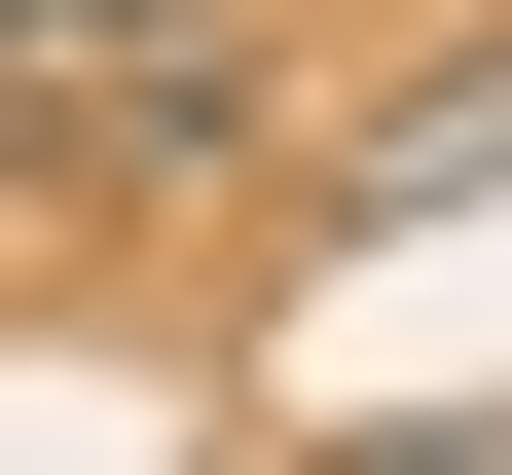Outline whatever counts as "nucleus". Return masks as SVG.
Wrapping results in <instances>:
<instances>
[{"label":"nucleus","mask_w":512,"mask_h":475,"mask_svg":"<svg viewBox=\"0 0 512 475\" xmlns=\"http://www.w3.org/2000/svg\"><path fill=\"white\" fill-rule=\"evenodd\" d=\"M0 110H37V147H183V183H220V147H256V37H220V0H0Z\"/></svg>","instance_id":"1"},{"label":"nucleus","mask_w":512,"mask_h":475,"mask_svg":"<svg viewBox=\"0 0 512 475\" xmlns=\"http://www.w3.org/2000/svg\"><path fill=\"white\" fill-rule=\"evenodd\" d=\"M330 475H512V439H476V402H439V439H330Z\"/></svg>","instance_id":"2"}]
</instances>
